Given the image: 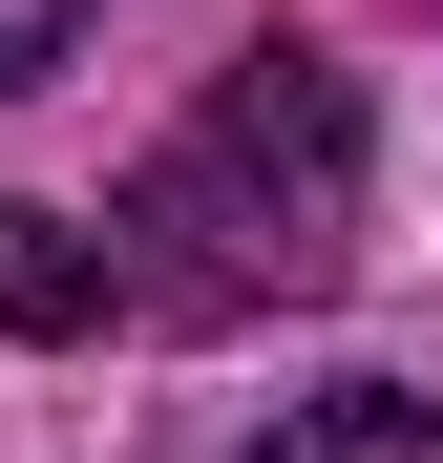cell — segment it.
<instances>
[{"mask_svg": "<svg viewBox=\"0 0 443 463\" xmlns=\"http://www.w3.org/2000/svg\"><path fill=\"white\" fill-rule=\"evenodd\" d=\"M127 232L190 317H295V295L359 274V85L317 43H254L169 147L127 169Z\"/></svg>", "mask_w": 443, "mask_h": 463, "instance_id": "1", "label": "cell"}, {"mask_svg": "<svg viewBox=\"0 0 443 463\" xmlns=\"http://www.w3.org/2000/svg\"><path fill=\"white\" fill-rule=\"evenodd\" d=\"M0 337H106V232L0 211Z\"/></svg>", "mask_w": 443, "mask_h": 463, "instance_id": "2", "label": "cell"}, {"mask_svg": "<svg viewBox=\"0 0 443 463\" xmlns=\"http://www.w3.org/2000/svg\"><path fill=\"white\" fill-rule=\"evenodd\" d=\"M254 463H443V401H401V379H359V401H295Z\"/></svg>", "mask_w": 443, "mask_h": 463, "instance_id": "3", "label": "cell"}, {"mask_svg": "<svg viewBox=\"0 0 443 463\" xmlns=\"http://www.w3.org/2000/svg\"><path fill=\"white\" fill-rule=\"evenodd\" d=\"M106 0H0V85H63V43H85Z\"/></svg>", "mask_w": 443, "mask_h": 463, "instance_id": "4", "label": "cell"}]
</instances>
